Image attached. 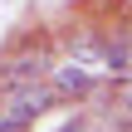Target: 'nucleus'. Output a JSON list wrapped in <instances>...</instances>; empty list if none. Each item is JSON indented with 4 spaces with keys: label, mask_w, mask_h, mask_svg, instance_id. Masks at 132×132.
<instances>
[{
    "label": "nucleus",
    "mask_w": 132,
    "mask_h": 132,
    "mask_svg": "<svg viewBox=\"0 0 132 132\" xmlns=\"http://www.w3.org/2000/svg\"><path fill=\"white\" fill-rule=\"evenodd\" d=\"M103 39H108V34H98V29H73V34L64 39V54H69L73 64L103 73Z\"/></svg>",
    "instance_id": "20e7f679"
},
{
    "label": "nucleus",
    "mask_w": 132,
    "mask_h": 132,
    "mask_svg": "<svg viewBox=\"0 0 132 132\" xmlns=\"http://www.w3.org/2000/svg\"><path fill=\"white\" fill-rule=\"evenodd\" d=\"M54 108H64V103H59V93H54L44 78L0 93V118H5V122H20V127H34V122H39L44 113H54Z\"/></svg>",
    "instance_id": "f257e3e1"
},
{
    "label": "nucleus",
    "mask_w": 132,
    "mask_h": 132,
    "mask_svg": "<svg viewBox=\"0 0 132 132\" xmlns=\"http://www.w3.org/2000/svg\"><path fill=\"white\" fill-rule=\"evenodd\" d=\"M103 78L127 83V29H113L103 39Z\"/></svg>",
    "instance_id": "39448f33"
},
{
    "label": "nucleus",
    "mask_w": 132,
    "mask_h": 132,
    "mask_svg": "<svg viewBox=\"0 0 132 132\" xmlns=\"http://www.w3.org/2000/svg\"><path fill=\"white\" fill-rule=\"evenodd\" d=\"M49 49L44 44H24V49H15V54H5L0 59V93L5 88H20V83H39L44 73H49Z\"/></svg>",
    "instance_id": "f03ea898"
},
{
    "label": "nucleus",
    "mask_w": 132,
    "mask_h": 132,
    "mask_svg": "<svg viewBox=\"0 0 132 132\" xmlns=\"http://www.w3.org/2000/svg\"><path fill=\"white\" fill-rule=\"evenodd\" d=\"M93 69H83V64H73L69 54L64 59H49V73H44V83L59 93V103H83L88 98V88H93Z\"/></svg>",
    "instance_id": "7ed1b4c3"
},
{
    "label": "nucleus",
    "mask_w": 132,
    "mask_h": 132,
    "mask_svg": "<svg viewBox=\"0 0 132 132\" xmlns=\"http://www.w3.org/2000/svg\"><path fill=\"white\" fill-rule=\"evenodd\" d=\"M59 132H88V127H83V113H73V118H69V122H64Z\"/></svg>",
    "instance_id": "423d86ee"
}]
</instances>
